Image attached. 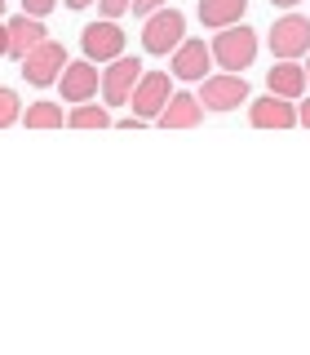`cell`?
<instances>
[{
  "label": "cell",
  "instance_id": "1",
  "mask_svg": "<svg viewBox=\"0 0 310 355\" xmlns=\"http://www.w3.org/2000/svg\"><path fill=\"white\" fill-rule=\"evenodd\" d=\"M208 49H213V58L221 71H248L253 62H257V31L235 22V27H221L213 40H208Z\"/></svg>",
  "mask_w": 310,
  "mask_h": 355
},
{
  "label": "cell",
  "instance_id": "2",
  "mask_svg": "<svg viewBox=\"0 0 310 355\" xmlns=\"http://www.w3.org/2000/svg\"><path fill=\"white\" fill-rule=\"evenodd\" d=\"M182 36H186V18L169 5L142 18V49L155 53V58H160V53H173L177 44H182Z\"/></svg>",
  "mask_w": 310,
  "mask_h": 355
},
{
  "label": "cell",
  "instance_id": "3",
  "mask_svg": "<svg viewBox=\"0 0 310 355\" xmlns=\"http://www.w3.org/2000/svg\"><path fill=\"white\" fill-rule=\"evenodd\" d=\"M199 103H204V111H235L248 103V80H244L239 71H208L204 80H199Z\"/></svg>",
  "mask_w": 310,
  "mask_h": 355
},
{
  "label": "cell",
  "instance_id": "4",
  "mask_svg": "<svg viewBox=\"0 0 310 355\" xmlns=\"http://www.w3.org/2000/svg\"><path fill=\"white\" fill-rule=\"evenodd\" d=\"M266 44H271L275 58H302V53H310V18H302V14L288 9L284 18H275Z\"/></svg>",
  "mask_w": 310,
  "mask_h": 355
},
{
  "label": "cell",
  "instance_id": "5",
  "mask_svg": "<svg viewBox=\"0 0 310 355\" xmlns=\"http://www.w3.org/2000/svg\"><path fill=\"white\" fill-rule=\"evenodd\" d=\"M80 49H84L89 62H111V58L125 53V31H120L116 18H98L80 31Z\"/></svg>",
  "mask_w": 310,
  "mask_h": 355
},
{
  "label": "cell",
  "instance_id": "6",
  "mask_svg": "<svg viewBox=\"0 0 310 355\" xmlns=\"http://www.w3.org/2000/svg\"><path fill=\"white\" fill-rule=\"evenodd\" d=\"M169 94H173V76L169 71H142L138 85H133V94H129L133 116L155 120V116H160V107L169 103Z\"/></svg>",
  "mask_w": 310,
  "mask_h": 355
},
{
  "label": "cell",
  "instance_id": "7",
  "mask_svg": "<svg viewBox=\"0 0 310 355\" xmlns=\"http://www.w3.org/2000/svg\"><path fill=\"white\" fill-rule=\"evenodd\" d=\"M62 67H66V49H62L58 40H40L36 49L22 58V80L44 89V85H53L62 76Z\"/></svg>",
  "mask_w": 310,
  "mask_h": 355
},
{
  "label": "cell",
  "instance_id": "8",
  "mask_svg": "<svg viewBox=\"0 0 310 355\" xmlns=\"http://www.w3.org/2000/svg\"><path fill=\"white\" fill-rule=\"evenodd\" d=\"M107 67L111 71H102V89H98L102 103L107 107H129V94H133V85H138V76H142V62L120 53V58H111Z\"/></svg>",
  "mask_w": 310,
  "mask_h": 355
},
{
  "label": "cell",
  "instance_id": "9",
  "mask_svg": "<svg viewBox=\"0 0 310 355\" xmlns=\"http://www.w3.org/2000/svg\"><path fill=\"white\" fill-rule=\"evenodd\" d=\"M58 89H62V98L66 103H93V94L102 89V71H98V62H66L62 67V76H58Z\"/></svg>",
  "mask_w": 310,
  "mask_h": 355
},
{
  "label": "cell",
  "instance_id": "10",
  "mask_svg": "<svg viewBox=\"0 0 310 355\" xmlns=\"http://www.w3.org/2000/svg\"><path fill=\"white\" fill-rule=\"evenodd\" d=\"M208 71H213V49H208V40H182L173 49V62H169L173 80H204Z\"/></svg>",
  "mask_w": 310,
  "mask_h": 355
},
{
  "label": "cell",
  "instance_id": "11",
  "mask_svg": "<svg viewBox=\"0 0 310 355\" xmlns=\"http://www.w3.org/2000/svg\"><path fill=\"white\" fill-rule=\"evenodd\" d=\"M248 125H253V129H293V125H297V107L288 103V98H280V94L253 98Z\"/></svg>",
  "mask_w": 310,
  "mask_h": 355
},
{
  "label": "cell",
  "instance_id": "12",
  "mask_svg": "<svg viewBox=\"0 0 310 355\" xmlns=\"http://www.w3.org/2000/svg\"><path fill=\"white\" fill-rule=\"evenodd\" d=\"M199 120H204V103L195 94H169V103L160 107L155 125L160 129H195Z\"/></svg>",
  "mask_w": 310,
  "mask_h": 355
},
{
  "label": "cell",
  "instance_id": "13",
  "mask_svg": "<svg viewBox=\"0 0 310 355\" xmlns=\"http://www.w3.org/2000/svg\"><path fill=\"white\" fill-rule=\"evenodd\" d=\"M266 89L280 94V98H288V103H297V98L306 94V67L297 58H280L271 71H266Z\"/></svg>",
  "mask_w": 310,
  "mask_h": 355
},
{
  "label": "cell",
  "instance_id": "14",
  "mask_svg": "<svg viewBox=\"0 0 310 355\" xmlns=\"http://www.w3.org/2000/svg\"><path fill=\"white\" fill-rule=\"evenodd\" d=\"M9 27V58H27L31 49H36V44L49 36V31H44V18H31V14H18V18H9L5 22Z\"/></svg>",
  "mask_w": 310,
  "mask_h": 355
},
{
  "label": "cell",
  "instance_id": "15",
  "mask_svg": "<svg viewBox=\"0 0 310 355\" xmlns=\"http://www.w3.org/2000/svg\"><path fill=\"white\" fill-rule=\"evenodd\" d=\"M248 14V0H199V22L208 31H221V27H235Z\"/></svg>",
  "mask_w": 310,
  "mask_h": 355
},
{
  "label": "cell",
  "instance_id": "16",
  "mask_svg": "<svg viewBox=\"0 0 310 355\" xmlns=\"http://www.w3.org/2000/svg\"><path fill=\"white\" fill-rule=\"evenodd\" d=\"M22 125L27 129H62L66 116L58 103H31V107H22Z\"/></svg>",
  "mask_w": 310,
  "mask_h": 355
},
{
  "label": "cell",
  "instance_id": "17",
  "mask_svg": "<svg viewBox=\"0 0 310 355\" xmlns=\"http://www.w3.org/2000/svg\"><path fill=\"white\" fill-rule=\"evenodd\" d=\"M71 129H107L111 125V111L107 107H93V103H75V111L66 116Z\"/></svg>",
  "mask_w": 310,
  "mask_h": 355
},
{
  "label": "cell",
  "instance_id": "18",
  "mask_svg": "<svg viewBox=\"0 0 310 355\" xmlns=\"http://www.w3.org/2000/svg\"><path fill=\"white\" fill-rule=\"evenodd\" d=\"M18 120H22V103H18V94H14V89H5V85H0V129L18 125Z\"/></svg>",
  "mask_w": 310,
  "mask_h": 355
},
{
  "label": "cell",
  "instance_id": "19",
  "mask_svg": "<svg viewBox=\"0 0 310 355\" xmlns=\"http://www.w3.org/2000/svg\"><path fill=\"white\" fill-rule=\"evenodd\" d=\"M58 5H62V0H22V14H31V18H49Z\"/></svg>",
  "mask_w": 310,
  "mask_h": 355
},
{
  "label": "cell",
  "instance_id": "20",
  "mask_svg": "<svg viewBox=\"0 0 310 355\" xmlns=\"http://www.w3.org/2000/svg\"><path fill=\"white\" fill-rule=\"evenodd\" d=\"M98 9H102V18H116L120 22V14H129V0H93Z\"/></svg>",
  "mask_w": 310,
  "mask_h": 355
},
{
  "label": "cell",
  "instance_id": "21",
  "mask_svg": "<svg viewBox=\"0 0 310 355\" xmlns=\"http://www.w3.org/2000/svg\"><path fill=\"white\" fill-rule=\"evenodd\" d=\"M164 5H169V0H129V9L138 18H147V14H155V9H164Z\"/></svg>",
  "mask_w": 310,
  "mask_h": 355
},
{
  "label": "cell",
  "instance_id": "22",
  "mask_svg": "<svg viewBox=\"0 0 310 355\" xmlns=\"http://www.w3.org/2000/svg\"><path fill=\"white\" fill-rule=\"evenodd\" d=\"M297 125L310 129V98H306V103H297Z\"/></svg>",
  "mask_w": 310,
  "mask_h": 355
},
{
  "label": "cell",
  "instance_id": "23",
  "mask_svg": "<svg viewBox=\"0 0 310 355\" xmlns=\"http://www.w3.org/2000/svg\"><path fill=\"white\" fill-rule=\"evenodd\" d=\"M5 53H9V27L0 22V58H5Z\"/></svg>",
  "mask_w": 310,
  "mask_h": 355
},
{
  "label": "cell",
  "instance_id": "24",
  "mask_svg": "<svg viewBox=\"0 0 310 355\" xmlns=\"http://www.w3.org/2000/svg\"><path fill=\"white\" fill-rule=\"evenodd\" d=\"M62 5H66V9H89L93 0H62Z\"/></svg>",
  "mask_w": 310,
  "mask_h": 355
},
{
  "label": "cell",
  "instance_id": "25",
  "mask_svg": "<svg viewBox=\"0 0 310 355\" xmlns=\"http://www.w3.org/2000/svg\"><path fill=\"white\" fill-rule=\"evenodd\" d=\"M271 5H275V9H297L302 0H271Z\"/></svg>",
  "mask_w": 310,
  "mask_h": 355
},
{
  "label": "cell",
  "instance_id": "26",
  "mask_svg": "<svg viewBox=\"0 0 310 355\" xmlns=\"http://www.w3.org/2000/svg\"><path fill=\"white\" fill-rule=\"evenodd\" d=\"M306 89H310V53H306Z\"/></svg>",
  "mask_w": 310,
  "mask_h": 355
},
{
  "label": "cell",
  "instance_id": "27",
  "mask_svg": "<svg viewBox=\"0 0 310 355\" xmlns=\"http://www.w3.org/2000/svg\"><path fill=\"white\" fill-rule=\"evenodd\" d=\"M0 18H5V0H0Z\"/></svg>",
  "mask_w": 310,
  "mask_h": 355
}]
</instances>
